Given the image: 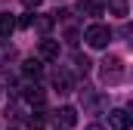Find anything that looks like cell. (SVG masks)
<instances>
[{
  "label": "cell",
  "instance_id": "1",
  "mask_svg": "<svg viewBox=\"0 0 133 130\" xmlns=\"http://www.w3.org/2000/svg\"><path fill=\"white\" fill-rule=\"evenodd\" d=\"M99 65H102L99 74H102L105 84H118V81L124 77V62H121V56H105Z\"/></svg>",
  "mask_w": 133,
  "mask_h": 130
},
{
  "label": "cell",
  "instance_id": "2",
  "mask_svg": "<svg viewBox=\"0 0 133 130\" xmlns=\"http://www.w3.org/2000/svg\"><path fill=\"white\" fill-rule=\"evenodd\" d=\"M84 40H87L93 50H105V47H108V40H111V31H108L105 25H99V22H93V25H87Z\"/></svg>",
  "mask_w": 133,
  "mask_h": 130
},
{
  "label": "cell",
  "instance_id": "3",
  "mask_svg": "<svg viewBox=\"0 0 133 130\" xmlns=\"http://www.w3.org/2000/svg\"><path fill=\"white\" fill-rule=\"evenodd\" d=\"M133 127V115L127 108H111L108 112V130H130Z\"/></svg>",
  "mask_w": 133,
  "mask_h": 130
},
{
  "label": "cell",
  "instance_id": "4",
  "mask_svg": "<svg viewBox=\"0 0 133 130\" xmlns=\"http://www.w3.org/2000/svg\"><path fill=\"white\" fill-rule=\"evenodd\" d=\"M37 59H40V62H56V59H59V40L43 37V40L37 43Z\"/></svg>",
  "mask_w": 133,
  "mask_h": 130
},
{
  "label": "cell",
  "instance_id": "5",
  "mask_svg": "<svg viewBox=\"0 0 133 130\" xmlns=\"http://www.w3.org/2000/svg\"><path fill=\"white\" fill-rule=\"evenodd\" d=\"M81 102H84V108H90V112H102V108H105V99H99L90 87L81 90Z\"/></svg>",
  "mask_w": 133,
  "mask_h": 130
},
{
  "label": "cell",
  "instance_id": "6",
  "mask_svg": "<svg viewBox=\"0 0 133 130\" xmlns=\"http://www.w3.org/2000/svg\"><path fill=\"white\" fill-rule=\"evenodd\" d=\"M53 87L59 93H71V74H68L65 68H56L53 71Z\"/></svg>",
  "mask_w": 133,
  "mask_h": 130
},
{
  "label": "cell",
  "instance_id": "7",
  "mask_svg": "<svg viewBox=\"0 0 133 130\" xmlns=\"http://www.w3.org/2000/svg\"><path fill=\"white\" fill-rule=\"evenodd\" d=\"M77 9H81L84 16H102V12H105V0H81Z\"/></svg>",
  "mask_w": 133,
  "mask_h": 130
},
{
  "label": "cell",
  "instance_id": "8",
  "mask_svg": "<svg viewBox=\"0 0 133 130\" xmlns=\"http://www.w3.org/2000/svg\"><path fill=\"white\" fill-rule=\"evenodd\" d=\"M56 121H59L62 127H74V124H77V112H74L71 105H62V108L56 112Z\"/></svg>",
  "mask_w": 133,
  "mask_h": 130
},
{
  "label": "cell",
  "instance_id": "9",
  "mask_svg": "<svg viewBox=\"0 0 133 130\" xmlns=\"http://www.w3.org/2000/svg\"><path fill=\"white\" fill-rule=\"evenodd\" d=\"M22 74L37 81V77L43 74V62H40V59H25V62H22Z\"/></svg>",
  "mask_w": 133,
  "mask_h": 130
},
{
  "label": "cell",
  "instance_id": "10",
  "mask_svg": "<svg viewBox=\"0 0 133 130\" xmlns=\"http://www.w3.org/2000/svg\"><path fill=\"white\" fill-rule=\"evenodd\" d=\"M16 25H19V22L12 19V12H0V40H6L9 34L16 31Z\"/></svg>",
  "mask_w": 133,
  "mask_h": 130
},
{
  "label": "cell",
  "instance_id": "11",
  "mask_svg": "<svg viewBox=\"0 0 133 130\" xmlns=\"http://www.w3.org/2000/svg\"><path fill=\"white\" fill-rule=\"evenodd\" d=\"M22 96H25V102H31V105H43V90H40V84H28Z\"/></svg>",
  "mask_w": 133,
  "mask_h": 130
},
{
  "label": "cell",
  "instance_id": "12",
  "mask_svg": "<svg viewBox=\"0 0 133 130\" xmlns=\"http://www.w3.org/2000/svg\"><path fill=\"white\" fill-rule=\"evenodd\" d=\"M9 59H16V47L6 43V40H0V65H6Z\"/></svg>",
  "mask_w": 133,
  "mask_h": 130
},
{
  "label": "cell",
  "instance_id": "13",
  "mask_svg": "<svg viewBox=\"0 0 133 130\" xmlns=\"http://www.w3.org/2000/svg\"><path fill=\"white\" fill-rule=\"evenodd\" d=\"M53 22H56L53 16H37V19H34V25H37V31H40V34L50 31V28H53Z\"/></svg>",
  "mask_w": 133,
  "mask_h": 130
},
{
  "label": "cell",
  "instance_id": "14",
  "mask_svg": "<svg viewBox=\"0 0 133 130\" xmlns=\"http://www.w3.org/2000/svg\"><path fill=\"white\" fill-rule=\"evenodd\" d=\"M74 65H77V71H81V74H87V71H90V59H87V56H81V53H77V56H74Z\"/></svg>",
  "mask_w": 133,
  "mask_h": 130
},
{
  "label": "cell",
  "instance_id": "15",
  "mask_svg": "<svg viewBox=\"0 0 133 130\" xmlns=\"http://www.w3.org/2000/svg\"><path fill=\"white\" fill-rule=\"evenodd\" d=\"M111 12L115 16H127V0H111Z\"/></svg>",
  "mask_w": 133,
  "mask_h": 130
},
{
  "label": "cell",
  "instance_id": "16",
  "mask_svg": "<svg viewBox=\"0 0 133 130\" xmlns=\"http://www.w3.org/2000/svg\"><path fill=\"white\" fill-rule=\"evenodd\" d=\"M34 19H37V16H31V12H25V16L19 19V25H22V28H31V25H34Z\"/></svg>",
  "mask_w": 133,
  "mask_h": 130
},
{
  "label": "cell",
  "instance_id": "17",
  "mask_svg": "<svg viewBox=\"0 0 133 130\" xmlns=\"http://www.w3.org/2000/svg\"><path fill=\"white\" fill-rule=\"evenodd\" d=\"M22 3H25L28 9H37V6H40V0H22Z\"/></svg>",
  "mask_w": 133,
  "mask_h": 130
},
{
  "label": "cell",
  "instance_id": "18",
  "mask_svg": "<svg viewBox=\"0 0 133 130\" xmlns=\"http://www.w3.org/2000/svg\"><path fill=\"white\" fill-rule=\"evenodd\" d=\"M124 34H127V37H133V25H124Z\"/></svg>",
  "mask_w": 133,
  "mask_h": 130
},
{
  "label": "cell",
  "instance_id": "19",
  "mask_svg": "<svg viewBox=\"0 0 133 130\" xmlns=\"http://www.w3.org/2000/svg\"><path fill=\"white\" fill-rule=\"evenodd\" d=\"M87 130H102V127H99V124H90V127H87Z\"/></svg>",
  "mask_w": 133,
  "mask_h": 130
},
{
  "label": "cell",
  "instance_id": "20",
  "mask_svg": "<svg viewBox=\"0 0 133 130\" xmlns=\"http://www.w3.org/2000/svg\"><path fill=\"white\" fill-rule=\"evenodd\" d=\"M12 130H16V127H12Z\"/></svg>",
  "mask_w": 133,
  "mask_h": 130
}]
</instances>
